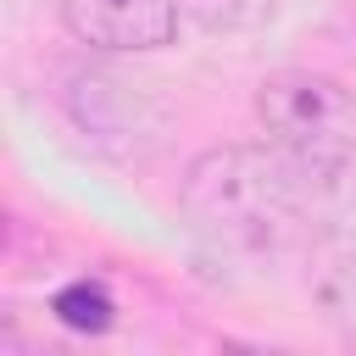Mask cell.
I'll return each instance as SVG.
<instances>
[{"mask_svg": "<svg viewBox=\"0 0 356 356\" xmlns=\"http://www.w3.org/2000/svg\"><path fill=\"white\" fill-rule=\"evenodd\" d=\"M323 184L306 178L278 145H211L189 161L178 206L189 234L222 261H284L306 245L312 195Z\"/></svg>", "mask_w": 356, "mask_h": 356, "instance_id": "cell-1", "label": "cell"}, {"mask_svg": "<svg viewBox=\"0 0 356 356\" xmlns=\"http://www.w3.org/2000/svg\"><path fill=\"white\" fill-rule=\"evenodd\" d=\"M178 6H184V17H195L211 33H245L278 11V0H178Z\"/></svg>", "mask_w": 356, "mask_h": 356, "instance_id": "cell-5", "label": "cell"}, {"mask_svg": "<svg viewBox=\"0 0 356 356\" xmlns=\"http://www.w3.org/2000/svg\"><path fill=\"white\" fill-rule=\"evenodd\" d=\"M50 312H56V317H61L72 334H106V328L117 323V306H111L106 284H89V278H78V284L56 289Z\"/></svg>", "mask_w": 356, "mask_h": 356, "instance_id": "cell-4", "label": "cell"}, {"mask_svg": "<svg viewBox=\"0 0 356 356\" xmlns=\"http://www.w3.org/2000/svg\"><path fill=\"white\" fill-rule=\"evenodd\" d=\"M256 122L306 178H356V89L312 67H278L256 83Z\"/></svg>", "mask_w": 356, "mask_h": 356, "instance_id": "cell-2", "label": "cell"}, {"mask_svg": "<svg viewBox=\"0 0 356 356\" xmlns=\"http://www.w3.org/2000/svg\"><path fill=\"white\" fill-rule=\"evenodd\" d=\"M61 28L106 56H145L172 44L184 6L178 0H56Z\"/></svg>", "mask_w": 356, "mask_h": 356, "instance_id": "cell-3", "label": "cell"}]
</instances>
